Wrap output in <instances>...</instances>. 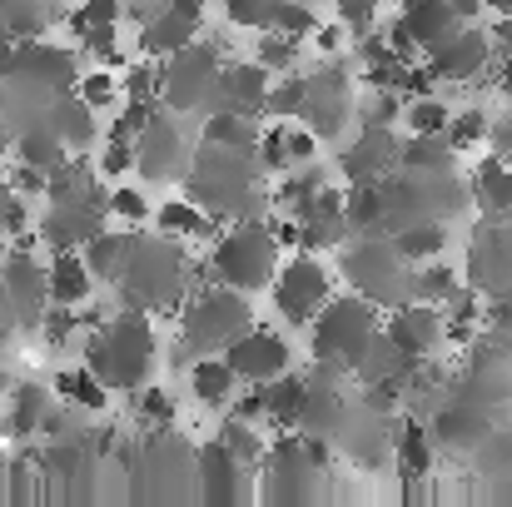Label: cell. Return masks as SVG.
I'll return each instance as SVG.
<instances>
[{
    "label": "cell",
    "mask_w": 512,
    "mask_h": 507,
    "mask_svg": "<svg viewBox=\"0 0 512 507\" xmlns=\"http://www.w3.org/2000/svg\"><path fill=\"white\" fill-rule=\"evenodd\" d=\"M483 10H493V15H503V20H512V0H483Z\"/></svg>",
    "instance_id": "6f0895ef"
},
{
    "label": "cell",
    "mask_w": 512,
    "mask_h": 507,
    "mask_svg": "<svg viewBox=\"0 0 512 507\" xmlns=\"http://www.w3.org/2000/svg\"><path fill=\"white\" fill-rule=\"evenodd\" d=\"M105 214H115V219H125V224H145V219H150V199H145L140 189L115 184V189L105 194Z\"/></svg>",
    "instance_id": "f6af8a7d"
},
{
    "label": "cell",
    "mask_w": 512,
    "mask_h": 507,
    "mask_svg": "<svg viewBox=\"0 0 512 507\" xmlns=\"http://www.w3.org/2000/svg\"><path fill=\"white\" fill-rule=\"evenodd\" d=\"M155 224H160V234L165 239H214L219 229H214V214H204L194 199H170V204H160L155 209Z\"/></svg>",
    "instance_id": "f1b7e54d"
},
{
    "label": "cell",
    "mask_w": 512,
    "mask_h": 507,
    "mask_svg": "<svg viewBox=\"0 0 512 507\" xmlns=\"http://www.w3.org/2000/svg\"><path fill=\"white\" fill-rule=\"evenodd\" d=\"M45 403H50V388H40V383H10V388H5V418H0V433H10L15 443H30L35 428H40Z\"/></svg>",
    "instance_id": "cb8c5ba5"
},
{
    "label": "cell",
    "mask_w": 512,
    "mask_h": 507,
    "mask_svg": "<svg viewBox=\"0 0 512 507\" xmlns=\"http://www.w3.org/2000/svg\"><path fill=\"white\" fill-rule=\"evenodd\" d=\"M448 105L438 100V95H418V100H403V125H408V135H443V125H448Z\"/></svg>",
    "instance_id": "74e56055"
},
{
    "label": "cell",
    "mask_w": 512,
    "mask_h": 507,
    "mask_svg": "<svg viewBox=\"0 0 512 507\" xmlns=\"http://www.w3.org/2000/svg\"><path fill=\"white\" fill-rule=\"evenodd\" d=\"M274 269H279V239L269 234V219H239L229 234H214V254H209L214 284L259 294V289H269Z\"/></svg>",
    "instance_id": "3957f363"
},
{
    "label": "cell",
    "mask_w": 512,
    "mask_h": 507,
    "mask_svg": "<svg viewBox=\"0 0 512 507\" xmlns=\"http://www.w3.org/2000/svg\"><path fill=\"white\" fill-rule=\"evenodd\" d=\"M50 388H55V398L75 403L80 413H105V408H110V388H105L85 363H80V368H60Z\"/></svg>",
    "instance_id": "1f68e13d"
},
{
    "label": "cell",
    "mask_w": 512,
    "mask_h": 507,
    "mask_svg": "<svg viewBox=\"0 0 512 507\" xmlns=\"http://www.w3.org/2000/svg\"><path fill=\"white\" fill-rule=\"evenodd\" d=\"M309 40H314L324 55H334V50L343 45V25H314V30H309Z\"/></svg>",
    "instance_id": "db71d44e"
},
{
    "label": "cell",
    "mask_w": 512,
    "mask_h": 507,
    "mask_svg": "<svg viewBox=\"0 0 512 507\" xmlns=\"http://www.w3.org/2000/svg\"><path fill=\"white\" fill-rule=\"evenodd\" d=\"M0 75H15V80H30L50 95H65V90H75L80 60L60 45H45L40 35L35 40H5L0 45Z\"/></svg>",
    "instance_id": "30bf717a"
},
{
    "label": "cell",
    "mask_w": 512,
    "mask_h": 507,
    "mask_svg": "<svg viewBox=\"0 0 512 507\" xmlns=\"http://www.w3.org/2000/svg\"><path fill=\"white\" fill-rule=\"evenodd\" d=\"M304 388H309V378H304V373H289V368H284L279 378H269V383H264V423H274V433L299 428Z\"/></svg>",
    "instance_id": "484cf974"
},
{
    "label": "cell",
    "mask_w": 512,
    "mask_h": 507,
    "mask_svg": "<svg viewBox=\"0 0 512 507\" xmlns=\"http://www.w3.org/2000/svg\"><path fill=\"white\" fill-rule=\"evenodd\" d=\"M398 120H403V95L398 90H368L363 125H398Z\"/></svg>",
    "instance_id": "7dc6e473"
},
{
    "label": "cell",
    "mask_w": 512,
    "mask_h": 507,
    "mask_svg": "<svg viewBox=\"0 0 512 507\" xmlns=\"http://www.w3.org/2000/svg\"><path fill=\"white\" fill-rule=\"evenodd\" d=\"M224 363L234 368L239 383H269V378H279L289 368V343L274 329H254L249 324L244 334H234L224 343Z\"/></svg>",
    "instance_id": "5bb4252c"
},
{
    "label": "cell",
    "mask_w": 512,
    "mask_h": 507,
    "mask_svg": "<svg viewBox=\"0 0 512 507\" xmlns=\"http://www.w3.org/2000/svg\"><path fill=\"white\" fill-rule=\"evenodd\" d=\"M135 418L145 428H174V393L155 388V383H140L135 388Z\"/></svg>",
    "instance_id": "b9f144b4"
},
{
    "label": "cell",
    "mask_w": 512,
    "mask_h": 507,
    "mask_svg": "<svg viewBox=\"0 0 512 507\" xmlns=\"http://www.w3.org/2000/svg\"><path fill=\"white\" fill-rule=\"evenodd\" d=\"M135 169V140H105L100 160H95V174L100 179H125Z\"/></svg>",
    "instance_id": "bcb514c9"
},
{
    "label": "cell",
    "mask_w": 512,
    "mask_h": 507,
    "mask_svg": "<svg viewBox=\"0 0 512 507\" xmlns=\"http://www.w3.org/2000/svg\"><path fill=\"white\" fill-rule=\"evenodd\" d=\"M135 169L145 174V179H184V169H189V145H184V130L174 125L170 115H150V125L135 135Z\"/></svg>",
    "instance_id": "9a60e30c"
},
{
    "label": "cell",
    "mask_w": 512,
    "mask_h": 507,
    "mask_svg": "<svg viewBox=\"0 0 512 507\" xmlns=\"http://www.w3.org/2000/svg\"><path fill=\"white\" fill-rule=\"evenodd\" d=\"M130 244H135V234H110V229L90 234V239L80 244V259H85L90 279L115 284V279H120V269H125V259H130Z\"/></svg>",
    "instance_id": "4316f807"
},
{
    "label": "cell",
    "mask_w": 512,
    "mask_h": 507,
    "mask_svg": "<svg viewBox=\"0 0 512 507\" xmlns=\"http://www.w3.org/2000/svg\"><path fill=\"white\" fill-rule=\"evenodd\" d=\"M125 95L160 105V65H135V70L125 75Z\"/></svg>",
    "instance_id": "f907efd6"
},
{
    "label": "cell",
    "mask_w": 512,
    "mask_h": 507,
    "mask_svg": "<svg viewBox=\"0 0 512 507\" xmlns=\"http://www.w3.org/2000/svg\"><path fill=\"white\" fill-rule=\"evenodd\" d=\"M269 10H274V0H224V15L249 30H269Z\"/></svg>",
    "instance_id": "681fc988"
},
{
    "label": "cell",
    "mask_w": 512,
    "mask_h": 507,
    "mask_svg": "<svg viewBox=\"0 0 512 507\" xmlns=\"http://www.w3.org/2000/svg\"><path fill=\"white\" fill-rule=\"evenodd\" d=\"M388 169H398V135H393V125H363L353 150H339L343 184H373Z\"/></svg>",
    "instance_id": "d6986e66"
},
{
    "label": "cell",
    "mask_w": 512,
    "mask_h": 507,
    "mask_svg": "<svg viewBox=\"0 0 512 507\" xmlns=\"http://www.w3.org/2000/svg\"><path fill=\"white\" fill-rule=\"evenodd\" d=\"M155 353H160V343H155V329H150V319H145L140 309H125V314H115L110 324L85 329V368H90L105 388L135 393L140 383H150Z\"/></svg>",
    "instance_id": "6da1fadb"
},
{
    "label": "cell",
    "mask_w": 512,
    "mask_h": 507,
    "mask_svg": "<svg viewBox=\"0 0 512 507\" xmlns=\"http://www.w3.org/2000/svg\"><path fill=\"white\" fill-rule=\"evenodd\" d=\"M483 478H512V428H488L483 443L473 448Z\"/></svg>",
    "instance_id": "8d00e7d4"
},
{
    "label": "cell",
    "mask_w": 512,
    "mask_h": 507,
    "mask_svg": "<svg viewBox=\"0 0 512 507\" xmlns=\"http://www.w3.org/2000/svg\"><path fill=\"white\" fill-rule=\"evenodd\" d=\"M70 150H65V140L40 120V125H25V130H15V160H25V165L35 169H55L65 160Z\"/></svg>",
    "instance_id": "d6a6232c"
},
{
    "label": "cell",
    "mask_w": 512,
    "mask_h": 507,
    "mask_svg": "<svg viewBox=\"0 0 512 507\" xmlns=\"http://www.w3.org/2000/svg\"><path fill=\"white\" fill-rule=\"evenodd\" d=\"M448 10L458 15V25H473L483 15V0H448Z\"/></svg>",
    "instance_id": "11a10c76"
},
{
    "label": "cell",
    "mask_w": 512,
    "mask_h": 507,
    "mask_svg": "<svg viewBox=\"0 0 512 507\" xmlns=\"http://www.w3.org/2000/svg\"><path fill=\"white\" fill-rule=\"evenodd\" d=\"M214 80H219V50L199 45V40L179 45L160 65V110H199V115H209Z\"/></svg>",
    "instance_id": "52a82bcc"
},
{
    "label": "cell",
    "mask_w": 512,
    "mask_h": 507,
    "mask_svg": "<svg viewBox=\"0 0 512 507\" xmlns=\"http://www.w3.org/2000/svg\"><path fill=\"white\" fill-rule=\"evenodd\" d=\"M483 145H493L498 160H512V115L508 120H498V125L488 120V140H483Z\"/></svg>",
    "instance_id": "f5cc1de1"
},
{
    "label": "cell",
    "mask_w": 512,
    "mask_h": 507,
    "mask_svg": "<svg viewBox=\"0 0 512 507\" xmlns=\"http://www.w3.org/2000/svg\"><path fill=\"white\" fill-rule=\"evenodd\" d=\"M468 269H473V289L478 294H493V299L512 294V224H498V229L478 234Z\"/></svg>",
    "instance_id": "ffe728a7"
},
{
    "label": "cell",
    "mask_w": 512,
    "mask_h": 507,
    "mask_svg": "<svg viewBox=\"0 0 512 507\" xmlns=\"http://www.w3.org/2000/svg\"><path fill=\"white\" fill-rule=\"evenodd\" d=\"M299 55H304V40H289V35H279V30H264V35H259V50H254V60H259L269 75L299 70Z\"/></svg>",
    "instance_id": "e575fe53"
},
{
    "label": "cell",
    "mask_w": 512,
    "mask_h": 507,
    "mask_svg": "<svg viewBox=\"0 0 512 507\" xmlns=\"http://www.w3.org/2000/svg\"><path fill=\"white\" fill-rule=\"evenodd\" d=\"M269 284H274V309H279V319H284L289 329H304V324L334 299L329 264H324L319 254H304V249H294V259L279 264Z\"/></svg>",
    "instance_id": "ba28073f"
},
{
    "label": "cell",
    "mask_w": 512,
    "mask_h": 507,
    "mask_svg": "<svg viewBox=\"0 0 512 507\" xmlns=\"http://www.w3.org/2000/svg\"><path fill=\"white\" fill-rule=\"evenodd\" d=\"M334 5H339V25L343 30H353V35L378 30V10H383V0H334Z\"/></svg>",
    "instance_id": "c3c4849f"
},
{
    "label": "cell",
    "mask_w": 512,
    "mask_h": 507,
    "mask_svg": "<svg viewBox=\"0 0 512 507\" xmlns=\"http://www.w3.org/2000/svg\"><path fill=\"white\" fill-rule=\"evenodd\" d=\"M383 334L393 338L398 353H408V358H433L443 348V309L423 304V299H403L383 319Z\"/></svg>",
    "instance_id": "e0dca14e"
},
{
    "label": "cell",
    "mask_w": 512,
    "mask_h": 507,
    "mask_svg": "<svg viewBox=\"0 0 512 507\" xmlns=\"http://www.w3.org/2000/svg\"><path fill=\"white\" fill-rule=\"evenodd\" d=\"M309 324H314V363H329L339 373H353V363L368 348V338L383 329V314L363 294H348V299H329Z\"/></svg>",
    "instance_id": "277c9868"
},
{
    "label": "cell",
    "mask_w": 512,
    "mask_h": 507,
    "mask_svg": "<svg viewBox=\"0 0 512 507\" xmlns=\"http://www.w3.org/2000/svg\"><path fill=\"white\" fill-rule=\"evenodd\" d=\"M314 25H319V15L304 0H274V10H269V30H279L289 40H309Z\"/></svg>",
    "instance_id": "60d3db41"
},
{
    "label": "cell",
    "mask_w": 512,
    "mask_h": 507,
    "mask_svg": "<svg viewBox=\"0 0 512 507\" xmlns=\"http://www.w3.org/2000/svg\"><path fill=\"white\" fill-rule=\"evenodd\" d=\"M0 304H5L10 324H20V329H35L40 314L50 309V299H45V264L30 254L25 234L10 239V249L0 259Z\"/></svg>",
    "instance_id": "9c48e42d"
},
{
    "label": "cell",
    "mask_w": 512,
    "mask_h": 507,
    "mask_svg": "<svg viewBox=\"0 0 512 507\" xmlns=\"http://www.w3.org/2000/svg\"><path fill=\"white\" fill-rule=\"evenodd\" d=\"M299 105H304V75H279V80H269V90H264V110L259 115H274V120H289V115H299Z\"/></svg>",
    "instance_id": "ab89813d"
},
{
    "label": "cell",
    "mask_w": 512,
    "mask_h": 507,
    "mask_svg": "<svg viewBox=\"0 0 512 507\" xmlns=\"http://www.w3.org/2000/svg\"><path fill=\"white\" fill-rule=\"evenodd\" d=\"M45 125L65 140V150H90V145H95V110H90L75 90H65V95L50 100Z\"/></svg>",
    "instance_id": "603a6c76"
},
{
    "label": "cell",
    "mask_w": 512,
    "mask_h": 507,
    "mask_svg": "<svg viewBox=\"0 0 512 507\" xmlns=\"http://www.w3.org/2000/svg\"><path fill=\"white\" fill-rule=\"evenodd\" d=\"M194 498L199 503H254V468L239 463L219 438L194 448Z\"/></svg>",
    "instance_id": "8fae6325"
},
{
    "label": "cell",
    "mask_w": 512,
    "mask_h": 507,
    "mask_svg": "<svg viewBox=\"0 0 512 507\" xmlns=\"http://www.w3.org/2000/svg\"><path fill=\"white\" fill-rule=\"evenodd\" d=\"M5 493H10V453H0V503H5Z\"/></svg>",
    "instance_id": "9f6ffc18"
},
{
    "label": "cell",
    "mask_w": 512,
    "mask_h": 507,
    "mask_svg": "<svg viewBox=\"0 0 512 507\" xmlns=\"http://www.w3.org/2000/svg\"><path fill=\"white\" fill-rule=\"evenodd\" d=\"M453 289H458V269H453V264H428L423 274H408V299L443 304Z\"/></svg>",
    "instance_id": "f35d334b"
},
{
    "label": "cell",
    "mask_w": 512,
    "mask_h": 507,
    "mask_svg": "<svg viewBox=\"0 0 512 507\" xmlns=\"http://www.w3.org/2000/svg\"><path fill=\"white\" fill-rule=\"evenodd\" d=\"M473 204L488 214V219H503V214H512V165L508 160H483V169L473 174Z\"/></svg>",
    "instance_id": "83f0119b"
},
{
    "label": "cell",
    "mask_w": 512,
    "mask_h": 507,
    "mask_svg": "<svg viewBox=\"0 0 512 507\" xmlns=\"http://www.w3.org/2000/svg\"><path fill=\"white\" fill-rule=\"evenodd\" d=\"M75 95H80L90 110H110L115 95H120V80H115L110 65H105V70H85V75H75Z\"/></svg>",
    "instance_id": "ee69618b"
},
{
    "label": "cell",
    "mask_w": 512,
    "mask_h": 507,
    "mask_svg": "<svg viewBox=\"0 0 512 507\" xmlns=\"http://www.w3.org/2000/svg\"><path fill=\"white\" fill-rule=\"evenodd\" d=\"M254 140H259L254 115H239V110H209V115H204V145L254 155Z\"/></svg>",
    "instance_id": "f546056e"
},
{
    "label": "cell",
    "mask_w": 512,
    "mask_h": 507,
    "mask_svg": "<svg viewBox=\"0 0 512 507\" xmlns=\"http://www.w3.org/2000/svg\"><path fill=\"white\" fill-rule=\"evenodd\" d=\"M199 30H204V0H165L140 30V55L165 60L179 45L199 40Z\"/></svg>",
    "instance_id": "2e32d148"
},
{
    "label": "cell",
    "mask_w": 512,
    "mask_h": 507,
    "mask_svg": "<svg viewBox=\"0 0 512 507\" xmlns=\"http://www.w3.org/2000/svg\"><path fill=\"white\" fill-rule=\"evenodd\" d=\"M443 140L463 155V150H483V140H488V115L483 110H463V115H448V125H443Z\"/></svg>",
    "instance_id": "7bdbcfd3"
},
{
    "label": "cell",
    "mask_w": 512,
    "mask_h": 507,
    "mask_svg": "<svg viewBox=\"0 0 512 507\" xmlns=\"http://www.w3.org/2000/svg\"><path fill=\"white\" fill-rule=\"evenodd\" d=\"M184 254L174 249V239H145V234H135V244H130V259H125V269H120V279H115V289H120V299H125V309H179V299H184Z\"/></svg>",
    "instance_id": "7a4b0ae2"
},
{
    "label": "cell",
    "mask_w": 512,
    "mask_h": 507,
    "mask_svg": "<svg viewBox=\"0 0 512 507\" xmlns=\"http://www.w3.org/2000/svg\"><path fill=\"white\" fill-rule=\"evenodd\" d=\"M493 428V413L488 408H478V403H468V398H448L433 418H428V438H433V448H443V453H473L478 443H483V433Z\"/></svg>",
    "instance_id": "ac0fdd59"
},
{
    "label": "cell",
    "mask_w": 512,
    "mask_h": 507,
    "mask_svg": "<svg viewBox=\"0 0 512 507\" xmlns=\"http://www.w3.org/2000/svg\"><path fill=\"white\" fill-rule=\"evenodd\" d=\"M408 274H413V264L393 249L388 234L383 239H358V244L343 249V279L378 309H393V304L408 299Z\"/></svg>",
    "instance_id": "8992f818"
},
{
    "label": "cell",
    "mask_w": 512,
    "mask_h": 507,
    "mask_svg": "<svg viewBox=\"0 0 512 507\" xmlns=\"http://www.w3.org/2000/svg\"><path fill=\"white\" fill-rule=\"evenodd\" d=\"M90 289H95V279H90L80 249H65V254H55V259L45 264V299H50V304L80 309V304L90 299Z\"/></svg>",
    "instance_id": "7402d4cb"
},
{
    "label": "cell",
    "mask_w": 512,
    "mask_h": 507,
    "mask_svg": "<svg viewBox=\"0 0 512 507\" xmlns=\"http://www.w3.org/2000/svg\"><path fill=\"white\" fill-rule=\"evenodd\" d=\"M234 388H239V378H234V368L224 358H189V393H194L199 408L224 413Z\"/></svg>",
    "instance_id": "d4e9b609"
},
{
    "label": "cell",
    "mask_w": 512,
    "mask_h": 507,
    "mask_svg": "<svg viewBox=\"0 0 512 507\" xmlns=\"http://www.w3.org/2000/svg\"><path fill=\"white\" fill-rule=\"evenodd\" d=\"M179 309H184L179 338H184L194 353H204V348H224L229 338L244 334V329L254 324L249 299H244L239 289H229V284H214V279H209L199 294H184Z\"/></svg>",
    "instance_id": "5b68a950"
},
{
    "label": "cell",
    "mask_w": 512,
    "mask_h": 507,
    "mask_svg": "<svg viewBox=\"0 0 512 507\" xmlns=\"http://www.w3.org/2000/svg\"><path fill=\"white\" fill-rule=\"evenodd\" d=\"M5 184L20 194V199H40L45 194V169H35V165H25V160H15V169L5 174Z\"/></svg>",
    "instance_id": "816d5d0a"
},
{
    "label": "cell",
    "mask_w": 512,
    "mask_h": 507,
    "mask_svg": "<svg viewBox=\"0 0 512 507\" xmlns=\"http://www.w3.org/2000/svg\"><path fill=\"white\" fill-rule=\"evenodd\" d=\"M423 65L433 70V80H453V85H468L478 80L483 70H493V50H488V30H473V25H458L453 35H443L433 50H423Z\"/></svg>",
    "instance_id": "7c38bea8"
},
{
    "label": "cell",
    "mask_w": 512,
    "mask_h": 507,
    "mask_svg": "<svg viewBox=\"0 0 512 507\" xmlns=\"http://www.w3.org/2000/svg\"><path fill=\"white\" fill-rule=\"evenodd\" d=\"M398 165L403 169H453L458 165V150L443 135H408V140H398Z\"/></svg>",
    "instance_id": "836d02e7"
},
{
    "label": "cell",
    "mask_w": 512,
    "mask_h": 507,
    "mask_svg": "<svg viewBox=\"0 0 512 507\" xmlns=\"http://www.w3.org/2000/svg\"><path fill=\"white\" fill-rule=\"evenodd\" d=\"M105 229V214H95L90 204H50L45 209V219L35 224V234H40V244L50 249V254H65V249H80L90 234H100Z\"/></svg>",
    "instance_id": "44dd1931"
},
{
    "label": "cell",
    "mask_w": 512,
    "mask_h": 507,
    "mask_svg": "<svg viewBox=\"0 0 512 507\" xmlns=\"http://www.w3.org/2000/svg\"><path fill=\"white\" fill-rule=\"evenodd\" d=\"M299 115H304V125L314 130V140H339L343 125L353 120L348 75H343V70L304 75V105H299Z\"/></svg>",
    "instance_id": "4fadbf2b"
},
{
    "label": "cell",
    "mask_w": 512,
    "mask_h": 507,
    "mask_svg": "<svg viewBox=\"0 0 512 507\" xmlns=\"http://www.w3.org/2000/svg\"><path fill=\"white\" fill-rule=\"evenodd\" d=\"M388 239H393V249H398L408 264H423V259H438V254L448 249V224H443V219H413V224L393 229Z\"/></svg>",
    "instance_id": "4dcf8cb0"
},
{
    "label": "cell",
    "mask_w": 512,
    "mask_h": 507,
    "mask_svg": "<svg viewBox=\"0 0 512 507\" xmlns=\"http://www.w3.org/2000/svg\"><path fill=\"white\" fill-rule=\"evenodd\" d=\"M219 443H224L239 463H249V468H259V458H264V433H259V423L224 418V423H219Z\"/></svg>",
    "instance_id": "d590c367"
}]
</instances>
